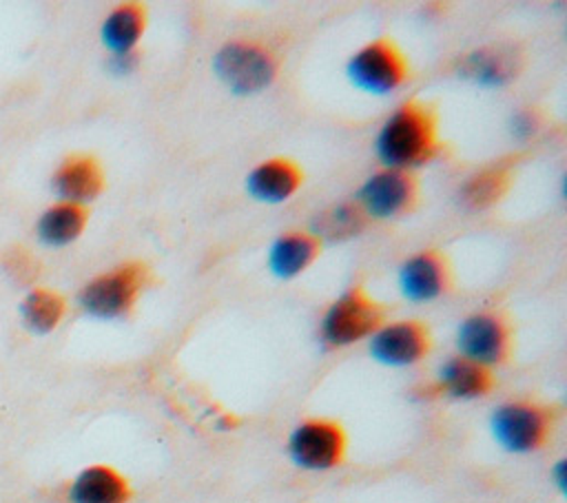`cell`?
Returning <instances> with one entry per match:
<instances>
[{
  "mask_svg": "<svg viewBox=\"0 0 567 503\" xmlns=\"http://www.w3.org/2000/svg\"><path fill=\"white\" fill-rule=\"evenodd\" d=\"M434 386L439 397L478 399L487 397L496 388V377L489 368L456 355L441 366Z\"/></svg>",
  "mask_w": 567,
  "mask_h": 503,
  "instance_id": "cell-15",
  "label": "cell"
},
{
  "mask_svg": "<svg viewBox=\"0 0 567 503\" xmlns=\"http://www.w3.org/2000/svg\"><path fill=\"white\" fill-rule=\"evenodd\" d=\"M348 434L337 419L310 417L288 437V454L295 465L312 472L339 468L346 461Z\"/></svg>",
  "mask_w": 567,
  "mask_h": 503,
  "instance_id": "cell-8",
  "label": "cell"
},
{
  "mask_svg": "<svg viewBox=\"0 0 567 503\" xmlns=\"http://www.w3.org/2000/svg\"><path fill=\"white\" fill-rule=\"evenodd\" d=\"M368 222H370V217L363 213V208L357 204V199H352V202H341V204H334V206L321 211L315 217L310 233H315L321 242L323 239L343 242V239L359 235L368 226Z\"/></svg>",
  "mask_w": 567,
  "mask_h": 503,
  "instance_id": "cell-21",
  "label": "cell"
},
{
  "mask_svg": "<svg viewBox=\"0 0 567 503\" xmlns=\"http://www.w3.org/2000/svg\"><path fill=\"white\" fill-rule=\"evenodd\" d=\"M452 268L445 253L436 248L410 255L399 268V288L410 301H432L452 290Z\"/></svg>",
  "mask_w": 567,
  "mask_h": 503,
  "instance_id": "cell-11",
  "label": "cell"
},
{
  "mask_svg": "<svg viewBox=\"0 0 567 503\" xmlns=\"http://www.w3.org/2000/svg\"><path fill=\"white\" fill-rule=\"evenodd\" d=\"M554 476H556V485L560 490H565V461H558L554 468Z\"/></svg>",
  "mask_w": 567,
  "mask_h": 503,
  "instance_id": "cell-25",
  "label": "cell"
},
{
  "mask_svg": "<svg viewBox=\"0 0 567 503\" xmlns=\"http://www.w3.org/2000/svg\"><path fill=\"white\" fill-rule=\"evenodd\" d=\"M279 55L261 40L239 38L219 47L213 58V71L235 95L264 91L279 75Z\"/></svg>",
  "mask_w": 567,
  "mask_h": 503,
  "instance_id": "cell-2",
  "label": "cell"
},
{
  "mask_svg": "<svg viewBox=\"0 0 567 503\" xmlns=\"http://www.w3.org/2000/svg\"><path fill=\"white\" fill-rule=\"evenodd\" d=\"M53 191L62 197V202L84 204L97 197L104 188V171L102 164L89 153H73L62 160V164L53 173Z\"/></svg>",
  "mask_w": 567,
  "mask_h": 503,
  "instance_id": "cell-13",
  "label": "cell"
},
{
  "mask_svg": "<svg viewBox=\"0 0 567 503\" xmlns=\"http://www.w3.org/2000/svg\"><path fill=\"white\" fill-rule=\"evenodd\" d=\"M461 357L485 368L505 366L514 350V328L505 310L485 308L467 315L456 332Z\"/></svg>",
  "mask_w": 567,
  "mask_h": 503,
  "instance_id": "cell-6",
  "label": "cell"
},
{
  "mask_svg": "<svg viewBox=\"0 0 567 503\" xmlns=\"http://www.w3.org/2000/svg\"><path fill=\"white\" fill-rule=\"evenodd\" d=\"M151 281V268L140 259H131L93 277L80 290L78 299L89 315L100 319H117L126 317L135 308Z\"/></svg>",
  "mask_w": 567,
  "mask_h": 503,
  "instance_id": "cell-4",
  "label": "cell"
},
{
  "mask_svg": "<svg viewBox=\"0 0 567 503\" xmlns=\"http://www.w3.org/2000/svg\"><path fill=\"white\" fill-rule=\"evenodd\" d=\"M354 199L370 219H394L416 208L419 179L412 171L381 168L361 184Z\"/></svg>",
  "mask_w": 567,
  "mask_h": 503,
  "instance_id": "cell-9",
  "label": "cell"
},
{
  "mask_svg": "<svg viewBox=\"0 0 567 503\" xmlns=\"http://www.w3.org/2000/svg\"><path fill=\"white\" fill-rule=\"evenodd\" d=\"M146 29V7L142 2L117 4L102 22V42L113 55L133 53Z\"/></svg>",
  "mask_w": 567,
  "mask_h": 503,
  "instance_id": "cell-19",
  "label": "cell"
},
{
  "mask_svg": "<svg viewBox=\"0 0 567 503\" xmlns=\"http://www.w3.org/2000/svg\"><path fill=\"white\" fill-rule=\"evenodd\" d=\"M7 268L20 281H31L38 275V266H35L33 257L29 253H24L22 248H16V250L9 253Z\"/></svg>",
  "mask_w": 567,
  "mask_h": 503,
  "instance_id": "cell-23",
  "label": "cell"
},
{
  "mask_svg": "<svg viewBox=\"0 0 567 503\" xmlns=\"http://www.w3.org/2000/svg\"><path fill=\"white\" fill-rule=\"evenodd\" d=\"M350 82L374 95L392 93L410 78V62L392 38H377L363 44L346 66Z\"/></svg>",
  "mask_w": 567,
  "mask_h": 503,
  "instance_id": "cell-7",
  "label": "cell"
},
{
  "mask_svg": "<svg viewBox=\"0 0 567 503\" xmlns=\"http://www.w3.org/2000/svg\"><path fill=\"white\" fill-rule=\"evenodd\" d=\"M432 350L427 324L419 319H399L383 324L370 339V355L392 368H405L423 361Z\"/></svg>",
  "mask_w": 567,
  "mask_h": 503,
  "instance_id": "cell-10",
  "label": "cell"
},
{
  "mask_svg": "<svg viewBox=\"0 0 567 503\" xmlns=\"http://www.w3.org/2000/svg\"><path fill=\"white\" fill-rule=\"evenodd\" d=\"M388 317V308L377 301L363 286L348 288L334 299L319 324V339L326 348L337 350L372 337Z\"/></svg>",
  "mask_w": 567,
  "mask_h": 503,
  "instance_id": "cell-3",
  "label": "cell"
},
{
  "mask_svg": "<svg viewBox=\"0 0 567 503\" xmlns=\"http://www.w3.org/2000/svg\"><path fill=\"white\" fill-rule=\"evenodd\" d=\"M131 496L128 479L104 463L84 468L69 485L71 503H128Z\"/></svg>",
  "mask_w": 567,
  "mask_h": 503,
  "instance_id": "cell-17",
  "label": "cell"
},
{
  "mask_svg": "<svg viewBox=\"0 0 567 503\" xmlns=\"http://www.w3.org/2000/svg\"><path fill=\"white\" fill-rule=\"evenodd\" d=\"M523 69V53L516 47L489 44L465 53L456 71L461 78L485 86H501L514 80Z\"/></svg>",
  "mask_w": 567,
  "mask_h": 503,
  "instance_id": "cell-12",
  "label": "cell"
},
{
  "mask_svg": "<svg viewBox=\"0 0 567 503\" xmlns=\"http://www.w3.org/2000/svg\"><path fill=\"white\" fill-rule=\"evenodd\" d=\"M303 184V168L290 157H270L257 164L246 177V191L266 204L292 197Z\"/></svg>",
  "mask_w": 567,
  "mask_h": 503,
  "instance_id": "cell-14",
  "label": "cell"
},
{
  "mask_svg": "<svg viewBox=\"0 0 567 503\" xmlns=\"http://www.w3.org/2000/svg\"><path fill=\"white\" fill-rule=\"evenodd\" d=\"M89 219V208L84 204L60 202L47 208L38 219V235L51 246H62L80 237Z\"/></svg>",
  "mask_w": 567,
  "mask_h": 503,
  "instance_id": "cell-20",
  "label": "cell"
},
{
  "mask_svg": "<svg viewBox=\"0 0 567 503\" xmlns=\"http://www.w3.org/2000/svg\"><path fill=\"white\" fill-rule=\"evenodd\" d=\"M556 410L532 399H516L501 403L489 419L494 439L514 454H529L543 450L554 432Z\"/></svg>",
  "mask_w": 567,
  "mask_h": 503,
  "instance_id": "cell-5",
  "label": "cell"
},
{
  "mask_svg": "<svg viewBox=\"0 0 567 503\" xmlns=\"http://www.w3.org/2000/svg\"><path fill=\"white\" fill-rule=\"evenodd\" d=\"M64 310H66L64 297L49 288H33L22 299V306H20L27 328L40 335L51 332L62 321Z\"/></svg>",
  "mask_w": 567,
  "mask_h": 503,
  "instance_id": "cell-22",
  "label": "cell"
},
{
  "mask_svg": "<svg viewBox=\"0 0 567 503\" xmlns=\"http://www.w3.org/2000/svg\"><path fill=\"white\" fill-rule=\"evenodd\" d=\"M374 151L383 168L412 171L439 157L445 144L439 137L434 104L419 97L401 102L377 133Z\"/></svg>",
  "mask_w": 567,
  "mask_h": 503,
  "instance_id": "cell-1",
  "label": "cell"
},
{
  "mask_svg": "<svg viewBox=\"0 0 567 503\" xmlns=\"http://www.w3.org/2000/svg\"><path fill=\"white\" fill-rule=\"evenodd\" d=\"M538 126H540V115H538V111L532 109V106L518 111V113L514 115V120H512V129H514V133H516L518 137H529V135H534V133L538 131Z\"/></svg>",
  "mask_w": 567,
  "mask_h": 503,
  "instance_id": "cell-24",
  "label": "cell"
},
{
  "mask_svg": "<svg viewBox=\"0 0 567 503\" xmlns=\"http://www.w3.org/2000/svg\"><path fill=\"white\" fill-rule=\"evenodd\" d=\"M516 162H518V155H507V157H501L498 162L472 173L458 186V202L472 211H483V208H489L496 202H501L503 195L512 186Z\"/></svg>",
  "mask_w": 567,
  "mask_h": 503,
  "instance_id": "cell-16",
  "label": "cell"
},
{
  "mask_svg": "<svg viewBox=\"0 0 567 503\" xmlns=\"http://www.w3.org/2000/svg\"><path fill=\"white\" fill-rule=\"evenodd\" d=\"M321 239L301 228H292L281 233L268 253L270 273L279 279H292L303 273L321 253Z\"/></svg>",
  "mask_w": 567,
  "mask_h": 503,
  "instance_id": "cell-18",
  "label": "cell"
}]
</instances>
